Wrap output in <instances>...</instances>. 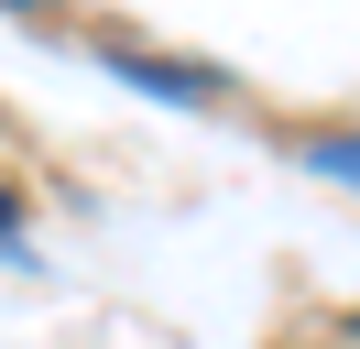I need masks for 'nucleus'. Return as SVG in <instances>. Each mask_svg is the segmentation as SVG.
<instances>
[{"mask_svg": "<svg viewBox=\"0 0 360 349\" xmlns=\"http://www.w3.org/2000/svg\"><path fill=\"white\" fill-rule=\"evenodd\" d=\"M306 164H316V174H338V186H360V131H316Z\"/></svg>", "mask_w": 360, "mask_h": 349, "instance_id": "f257e3e1", "label": "nucleus"}, {"mask_svg": "<svg viewBox=\"0 0 360 349\" xmlns=\"http://www.w3.org/2000/svg\"><path fill=\"white\" fill-rule=\"evenodd\" d=\"M11 11H66V0H11Z\"/></svg>", "mask_w": 360, "mask_h": 349, "instance_id": "7ed1b4c3", "label": "nucleus"}, {"mask_svg": "<svg viewBox=\"0 0 360 349\" xmlns=\"http://www.w3.org/2000/svg\"><path fill=\"white\" fill-rule=\"evenodd\" d=\"M11 229H22V196H11V186H0V240H11Z\"/></svg>", "mask_w": 360, "mask_h": 349, "instance_id": "f03ea898", "label": "nucleus"}, {"mask_svg": "<svg viewBox=\"0 0 360 349\" xmlns=\"http://www.w3.org/2000/svg\"><path fill=\"white\" fill-rule=\"evenodd\" d=\"M349 338H360V317H349Z\"/></svg>", "mask_w": 360, "mask_h": 349, "instance_id": "20e7f679", "label": "nucleus"}]
</instances>
